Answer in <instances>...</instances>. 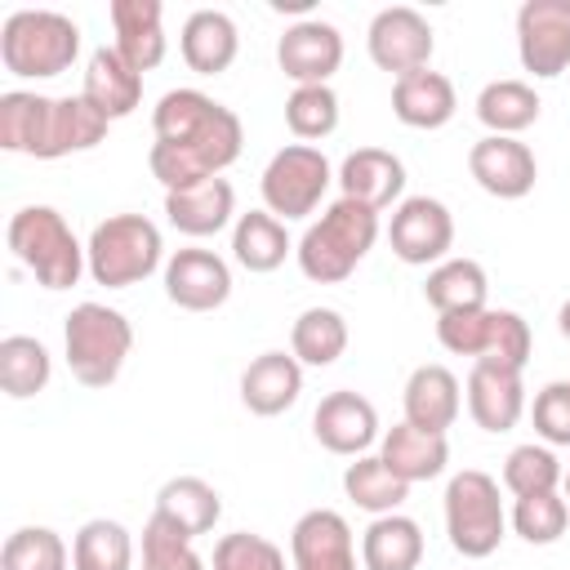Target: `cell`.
Listing matches in <instances>:
<instances>
[{
    "label": "cell",
    "instance_id": "cell-1",
    "mask_svg": "<svg viewBox=\"0 0 570 570\" xmlns=\"http://www.w3.org/2000/svg\"><path fill=\"white\" fill-rule=\"evenodd\" d=\"M151 129L156 142L147 151V165L165 191H183L205 178H218L240 156L245 142L240 116L200 89H169L151 107Z\"/></svg>",
    "mask_w": 570,
    "mask_h": 570
},
{
    "label": "cell",
    "instance_id": "cell-2",
    "mask_svg": "<svg viewBox=\"0 0 570 570\" xmlns=\"http://www.w3.org/2000/svg\"><path fill=\"white\" fill-rule=\"evenodd\" d=\"M374 240H379V214L356 205V200H347V196H338L303 232L294 254H298V267H303L307 281L338 285V281H347L356 272V263L374 249Z\"/></svg>",
    "mask_w": 570,
    "mask_h": 570
},
{
    "label": "cell",
    "instance_id": "cell-3",
    "mask_svg": "<svg viewBox=\"0 0 570 570\" xmlns=\"http://www.w3.org/2000/svg\"><path fill=\"white\" fill-rule=\"evenodd\" d=\"M9 249L45 289H71L89 272L85 245L53 205H22L9 218Z\"/></svg>",
    "mask_w": 570,
    "mask_h": 570
},
{
    "label": "cell",
    "instance_id": "cell-4",
    "mask_svg": "<svg viewBox=\"0 0 570 570\" xmlns=\"http://www.w3.org/2000/svg\"><path fill=\"white\" fill-rule=\"evenodd\" d=\"M62 352L80 387H111L134 352V325L107 303H76L62 321Z\"/></svg>",
    "mask_w": 570,
    "mask_h": 570
},
{
    "label": "cell",
    "instance_id": "cell-5",
    "mask_svg": "<svg viewBox=\"0 0 570 570\" xmlns=\"http://www.w3.org/2000/svg\"><path fill=\"white\" fill-rule=\"evenodd\" d=\"M80 53V27L58 9H13L0 22V62L9 76L49 80L71 71Z\"/></svg>",
    "mask_w": 570,
    "mask_h": 570
},
{
    "label": "cell",
    "instance_id": "cell-6",
    "mask_svg": "<svg viewBox=\"0 0 570 570\" xmlns=\"http://www.w3.org/2000/svg\"><path fill=\"white\" fill-rule=\"evenodd\" d=\"M165 240L160 227L142 214H111L89 232L85 258H89V276L107 289H129L138 281H147L160 267Z\"/></svg>",
    "mask_w": 570,
    "mask_h": 570
},
{
    "label": "cell",
    "instance_id": "cell-7",
    "mask_svg": "<svg viewBox=\"0 0 570 570\" xmlns=\"http://www.w3.org/2000/svg\"><path fill=\"white\" fill-rule=\"evenodd\" d=\"M445 534L450 548L468 561H481L499 552L508 534V512L499 499V481L481 468H463L445 485Z\"/></svg>",
    "mask_w": 570,
    "mask_h": 570
},
{
    "label": "cell",
    "instance_id": "cell-8",
    "mask_svg": "<svg viewBox=\"0 0 570 570\" xmlns=\"http://www.w3.org/2000/svg\"><path fill=\"white\" fill-rule=\"evenodd\" d=\"M436 338H441V347L454 352V356L494 361V365H512V370H525L530 347H534L525 316L512 312V307L445 312V316H436Z\"/></svg>",
    "mask_w": 570,
    "mask_h": 570
},
{
    "label": "cell",
    "instance_id": "cell-9",
    "mask_svg": "<svg viewBox=\"0 0 570 570\" xmlns=\"http://www.w3.org/2000/svg\"><path fill=\"white\" fill-rule=\"evenodd\" d=\"M334 178H338V174L330 169V160H325L321 147H312V142H289V147H281V151L267 160V169H263V178H258L263 209L276 214L281 223L307 218V214H316V205L325 200V191H330Z\"/></svg>",
    "mask_w": 570,
    "mask_h": 570
},
{
    "label": "cell",
    "instance_id": "cell-10",
    "mask_svg": "<svg viewBox=\"0 0 570 570\" xmlns=\"http://www.w3.org/2000/svg\"><path fill=\"white\" fill-rule=\"evenodd\" d=\"M365 49L374 58L379 71H392L396 80L410 76V71H423L432 62V49H436V36H432V22L410 9V4H387L370 18V31H365Z\"/></svg>",
    "mask_w": 570,
    "mask_h": 570
},
{
    "label": "cell",
    "instance_id": "cell-11",
    "mask_svg": "<svg viewBox=\"0 0 570 570\" xmlns=\"http://www.w3.org/2000/svg\"><path fill=\"white\" fill-rule=\"evenodd\" d=\"M387 245L410 267H428V263L436 267V263H445V254L454 245V214L436 196H405L392 209Z\"/></svg>",
    "mask_w": 570,
    "mask_h": 570
},
{
    "label": "cell",
    "instance_id": "cell-12",
    "mask_svg": "<svg viewBox=\"0 0 570 570\" xmlns=\"http://www.w3.org/2000/svg\"><path fill=\"white\" fill-rule=\"evenodd\" d=\"M517 58L534 80L570 67V0H525L517 9Z\"/></svg>",
    "mask_w": 570,
    "mask_h": 570
},
{
    "label": "cell",
    "instance_id": "cell-13",
    "mask_svg": "<svg viewBox=\"0 0 570 570\" xmlns=\"http://www.w3.org/2000/svg\"><path fill=\"white\" fill-rule=\"evenodd\" d=\"M165 298L183 312H214L232 298V267L214 249H174L165 263Z\"/></svg>",
    "mask_w": 570,
    "mask_h": 570
},
{
    "label": "cell",
    "instance_id": "cell-14",
    "mask_svg": "<svg viewBox=\"0 0 570 570\" xmlns=\"http://www.w3.org/2000/svg\"><path fill=\"white\" fill-rule=\"evenodd\" d=\"M468 174L476 178L481 191L499 196V200H521L534 191L539 178V160L521 138H503V134H485L472 142L468 151Z\"/></svg>",
    "mask_w": 570,
    "mask_h": 570
},
{
    "label": "cell",
    "instance_id": "cell-15",
    "mask_svg": "<svg viewBox=\"0 0 570 570\" xmlns=\"http://www.w3.org/2000/svg\"><path fill=\"white\" fill-rule=\"evenodd\" d=\"M276 62L294 85H330V76L343 67V36L334 22L303 18L276 40Z\"/></svg>",
    "mask_w": 570,
    "mask_h": 570
},
{
    "label": "cell",
    "instance_id": "cell-16",
    "mask_svg": "<svg viewBox=\"0 0 570 570\" xmlns=\"http://www.w3.org/2000/svg\"><path fill=\"white\" fill-rule=\"evenodd\" d=\"M289 566L294 570H356L352 525L334 508H312L289 530Z\"/></svg>",
    "mask_w": 570,
    "mask_h": 570
},
{
    "label": "cell",
    "instance_id": "cell-17",
    "mask_svg": "<svg viewBox=\"0 0 570 570\" xmlns=\"http://www.w3.org/2000/svg\"><path fill=\"white\" fill-rule=\"evenodd\" d=\"M312 436L330 450V454H347V459H361L374 441H379V410L374 401H365L361 392H330L321 396L316 414H312Z\"/></svg>",
    "mask_w": 570,
    "mask_h": 570
},
{
    "label": "cell",
    "instance_id": "cell-18",
    "mask_svg": "<svg viewBox=\"0 0 570 570\" xmlns=\"http://www.w3.org/2000/svg\"><path fill=\"white\" fill-rule=\"evenodd\" d=\"M468 414L485 432H512L525 414L521 370L494 365V361H472V370H468Z\"/></svg>",
    "mask_w": 570,
    "mask_h": 570
},
{
    "label": "cell",
    "instance_id": "cell-19",
    "mask_svg": "<svg viewBox=\"0 0 570 570\" xmlns=\"http://www.w3.org/2000/svg\"><path fill=\"white\" fill-rule=\"evenodd\" d=\"M338 187L347 200L365 205V209H387V205H401V191H405V165L396 151L387 147H356L343 156L338 165Z\"/></svg>",
    "mask_w": 570,
    "mask_h": 570
},
{
    "label": "cell",
    "instance_id": "cell-20",
    "mask_svg": "<svg viewBox=\"0 0 570 570\" xmlns=\"http://www.w3.org/2000/svg\"><path fill=\"white\" fill-rule=\"evenodd\" d=\"M107 13H111V31H116L111 49L138 76L165 62L169 40H165V9H160V0H111Z\"/></svg>",
    "mask_w": 570,
    "mask_h": 570
},
{
    "label": "cell",
    "instance_id": "cell-21",
    "mask_svg": "<svg viewBox=\"0 0 570 570\" xmlns=\"http://www.w3.org/2000/svg\"><path fill=\"white\" fill-rule=\"evenodd\" d=\"M111 120L85 98V94H67V98H49L45 111V134H40V151L36 160H62L71 151H89L107 138Z\"/></svg>",
    "mask_w": 570,
    "mask_h": 570
},
{
    "label": "cell",
    "instance_id": "cell-22",
    "mask_svg": "<svg viewBox=\"0 0 570 570\" xmlns=\"http://www.w3.org/2000/svg\"><path fill=\"white\" fill-rule=\"evenodd\" d=\"M303 392V365L294 352H263L240 374V405L258 419L285 414Z\"/></svg>",
    "mask_w": 570,
    "mask_h": 570
},
{
    "label": "cell",
    "instance_id": "cell-23",
    "mask_svg": "<svg viewBox=\"0 0 570 570\" xmlns=\"http://www.w3.org/2000/svg\"><path fill=\"white\" fill-rule=\"evenodd\" d=\"M236 214V191L227 178H205L196 187L183 191H165V218L169 227H178L183 236L200 240V236H218Z\"/></svg>",
    "mask_w": 570,
    "mask_h": 570
},
{
    "label": "cell",
    "instance_id": "cell-24",
    "mask_svg": "<svg viewBox=\"0 0 570 570\" xmlns=\"http://www.w3.org/2000/svg\"><path fill=\"white\" fill-rule=\"evenodd\" d=\"M379 459H383L405 485H414V481H432V476L445 472V463H450V441H445V432H423V428H414V423L401 419V423H392V428L383 432Z\"/></svg>",
    "mask_w": 570,
    "mask_h": 570
},
{
    "label": "cell",
    "instance_id": "cell-25",
    "mask_svg": "<svg viewBox=\"0 0 570 570\" xmlns=\"http://www.w3.org/2000/svg\"><path fill=\"white\" fill-rule=\"evenodd\" d=\"M178 49H183V62L196 71V76H218L236 62L240 53V31L236 22L223 13V9H196L187 13L183 22V36H178Z\"/></svg>",
    "mask_w": 570,
    "mask_h": 570
},
{
    "label": "cell",
    "instance_id": "cell-26",
    "mask_svg": "<svg viewBox=\"0 0 570 570\" xmlns=\"http://www.w3.org/2000/svg\"><path fill=\"white\" fill-rule=\"evenodd\" d=\"M107 120H125L138 111L142 102V76L111 49V45H98L85 62V89H80Z\"/></svg>",
    "mask_w": 570,
    "mask_h": 570
},
{
    "label": "cell",
    "instance_id": "cell-27",
    "mask_svg": "<svg viewBox=\"0 0 570 570\" xmlns=\"http://www.w3.org/2000/svg\"><path fill=\"white\" fill-rule=\"evenodd\" d=\"M454 85L450 76L423 67V71H410L401 80H392V116L410 129H441L454 120Z\"/></svg>",
    "mask_w": 570,
    "mask_h": 570
},
{
    "label": "cell",
    "instance_id": "cell-28",
    "mask_svg": "<svg viewBox=\"0 0 570 570\" xmlns=\"http://www.w3.org/2000/svg\"><path fill=\"white\" fill-rule=\"evenodd\" d=\"M401 401H405V423H414L423 432H445L459 419L463 392H459V379L445 365H419L405 379Z\"/></svg>",
    "mask_w": 570,
    "mask_h": 570
},
{
    "label": "cell",
    "instance_id": "cell-29",
    "mask_svg": "<svg viewBox=\"0 0 570 570\" xmlns=\"http://www.w3.org/2000/svg\"><path fill=\"white\" fill-rule=\"evenodd\" d=\"M423 561V530L405 512L374 517L361 534V566L365 570H419Z\"/></svg>",
    "mask_w": 570,
    "mask_h": 570
},
{
    "label": "cell",
    "instance_id": "cell-30",
    "mask_svg": "<svg viewBox=\"0 0 570 570\" xmlns=\"http://www.w3.org/2000/svg\"><path fill=\"white\" fill-rule=\"evenodd\" d=\"M156 512L165 521H174L187 539H196V534H209L218 525L223 499H218V490L205 476H169L156 490Z\"/></svg>",
    "mask_w": 570,
    "mask_h": 570
},
{
    "label": "cell",
    "instance_id": "cell-31",
    "mask_svg": "<svg viewBox=\"0 0 570 570\" xmlns=\"http://www.w3.org/2000/svg\"><path fill=\"white\" fill-rule=\"evenodd\" d=\"M423 298L436 307V316L445 312H476V307H490V281H485V267L476 258H445L428 272L423 281Z\"/></svg>",
    "mask_w": 570,
    "mask_h": 570
},
{
    "label": "cell",
    "instance_id": "cell-32",
    "mask_svg": "<svg viewBox=\"0 0 570 570\" xmlns=\"http://www.w3.org/2000/svg\"><path fill=\"white\" fill-rule=\"evenodd\" d=\"M285 254H289V232H285V223L276 214L249 209V214L236 218V227H232V258L245 272H258V276L276 272L285 263Z\"/></svg>",
    "mask_w": 570,
    "mask_h": 570
},
{
    "label": "cell",
    "instance_id": "cell-33",
    "mask_svg": "<svg viewBox=\"0 0 570 570\" xmlns=\"http://www.w3.org/2000/svg\"><path fill=\"white\" fill-rule=\"evenodd\" d=\"M539 107L543 102H539L534 85H525V80H490L476 94V120L503 138H517L521 129H530L539 120Z\"/></svg>",
    "mask_w": 570,
    "mask_h": 570
},
{
    "label": "cell",
    "instance_id": "cell-34",
    "mask_svg": "<svg viewBox=\"0 0 570 570\" xmlns=\"http://www.w3.org/2000/svg\"><path fill=\"white\" fill-rule=\"evenodd\" d=\"M289 352L298 356V365H334L347 352V321L334 307H303L289 325Z\"/></svg>",
    "mask_w": 570,
    "mask_h": 570
},
{
    "label": "cell",
    "instance_id": "cell-35",
    "mask_svg": "<svg viewBox=\"0 0 570 570\" xmlns=\"http://www.w3.org/2000/svg\"><path fill=\"white\" fill-rule=\"evenodd\" d=\"M53 379V356L40 338L31 334H9L0 338V387L13 401H27L36 392H45Z\"/></svg>",
    "mask_w": 570,
    "mask_h": 570
},
{
    "label": "cell",
    "instance_id": "cell-36",
    "mask_svg": "<svg viewBox=\"0 0 570 570\" xmlns=\"http://www.w3.org/2000/svg\"><path fill=\"white\" fill-rule=\"evenodd\" d=\"M343 494H347L361 512L387 517V512H396V508L410 499V485H405L379 454H361V459L347 463V472H343Z\"/></svg>",
    "mask_w": 570,
    "mask_h": 570
},
{
    "label": "cell",
    "instance_id": "cell-37",
    "mask_svg": "<svg viewBox=\"0 0 570 570\" xmlns=\"http://www.w3.org/2000/svg\"><path fill=\"white\" fill-rule=\"evenodd\" d=\"M71 570H134V539L120 521L94 517L71 539Z\"/></svg>",
    "mask_w": 570,
    "mask_h": 570
},
{
    "label": "cell",
    "instance_id": "cell-38",
    "mask_svg": "<svg viewBox=\"0 0 570 570\" xmlns=\"http://www.w3.org/2000/svg\"><path fill=\"white\" fill-rule=\"evenodd\" d=\"M71 552L49 525H18L0 548V570H67Z\"/></svg>",
    "mask_w": 570,
    "mask_h": 570
},
{
    "label": "cell",
    "instance_id": "cell-39",
    "mask_svg": "<svg viewBox=\"0 0 570 570\" xmlns=\"http://www.w3.org/2000/svg\"><path fill=\"white\" fill-rule=\"evenodd\" d=\"M285 125L303 142L330 138L338 129V94L330 85H294V94L285 98Z\"/></svg>",
    "mask_w": 570,
    "mask_h": 570
},
{
    "label": "cell",
    "instance_id": "cell-40",
    "mask_svg": "<svg viewBox=\"0 0 570 570\" xmlns=\"http://www.w3.org/2000/svg\"><path fill=\"white\" fill-rule=\"evenodd\" d=\"M561 463L548 445H517L508 459H503V485L512 490V499H530V494H552L561 485Z\"/></svg>",
    "mask_w": 570,
    "mask_h": 570
},
{
    "label": "cell",
    "instance_id": "cell-41",
    "mask_svg": "<svg viewBox=\"0 0 570 570\" xmlns=\"http://www.w3.org/2000/svg\"><path fill=\"white\" fill-rule=\"evenodd\" d=\"M142 570H209V566L174 521L151 512L142 525Z\"/></svg>",
    "mask_w": 570,
    "mask_h": 570
},
{
    "label": "cell",
    "instance_id": "cell-42",
    "mask_svg": "<svg viewBox=\"0 0 570 570\" xmlns=\"http://www.w3.org/2000/svg\"><path fill=\"white\" fill-rule=\"evenodd\" d=\"M566 525H570V503L557 490L552 494H530V499H517L512 503V530L525 543H534V548L557 543L566 534Z\"/></svg>",
    "mask_w": 570,
    "mask_h": 570
},
{
    "label": "cell",
    "instance_id": "cell-43",
    "mask_svg": "<svg viewBox=\"0 0 570 570\" xmlns=\"http://www.w3.org/2000/svg\"><path fill=\"white\" fill-rule=\"evenodd\" d=\"M40 107H45V94H31V89L0 94V147L4 151H18V156H31L36 151Z\"/></svg>",
    "mask_w": 570,
    "mask_h": 570
},
{
    "label": "cell",
    "instance_id": "cell-44",
    "mask_svg": "<svg viewBox=\"0 0 570 570\" xmlns=\"http://www.w3.org/2000/svg\"><path fill=\"white\" fill-rule=\"evenodd\" d=\"M209 570H294V566H285V552L267 534L236 530V534H223L214 543Z\"/></svg>",
    "mask_w": 570,
    "mask_h": 570
},
{
    "label": "cell",
    "instance_id": "cell-45",
    "mask_svg": "<svg viewBox=\"0 0 570 570\" xmlns=\"http://www.w3.org/2000/svg\"><path fill=\"white\" fill-rule=\"evenodd\" d=\"M534 432L543 436V445H570V379H552L534 392L530 405Z\"/></svg>",
    "mask_w": 570,
    "mask_h": 570
},
{
    "label": "cell",
    "instance_id": "cell-46",
    "mask_svg": "<svg viewBox=\"0 0 570 570\" xmlns=\"http://www.w3.org/2000/svg\"><path fill=\"white\" fill-rule=\"evenodd\" d=\"M272 9H276V13H285V9H289V13H307L312 0H272Z\"/></svg>",
    "mask_w": 570,
    "mask_h": 570
},
{
    "label": "cell",
    "instance_id": "cell-47",
    "mask_svg": "<svg viewBox=\"0 0 570 570\" xmlns=\"http://www.w3.org/2000/svg\"><path fill=\"white\" fill-rule=\"evenodd\" d=\"M557 330L570 338V298H566V303H561V312H557Z\"/></svg>",
    "mask_w": 570,
    "mask_h": 570
},
{
    "label": "cell",
    "instance_id": "cell-48",
    "mask_svg": "<svg viewBox=\"0 0 570 570\" xmlns=\"http://www.w3.org/2000/svg\"><path fill=\"white\" fill-rule=\"evenodd\" d=\"M561 481H566V503H570V472H566V476H561Z\"/></svg>",
    "mask_w": 570,
    "mask_h": 570
}]
</instances>
